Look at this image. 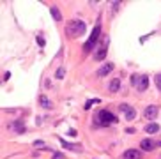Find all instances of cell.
I'll return each mask as SVG.
<instances>
[{"instance_id": "obj_1", "label": "cell", "mask_w": 161, "mask_h": 159, "mask_svg": "<svg viewBox=\"0 0 161 159\" xmlns=\"http://www.w3.org/2000/svg\"><path fill=\"white\" fill-rule=\"evenodd\" d=\"M85 30H87V25H85V21H81V20H73L66 25V35L67 37H74L76 39V37L83 35Z\"/></svg>"}, {"instance_id": "obj_2", "label": "cell", "mask_w": 161, "mask_h": 159, "mask_svg": "<svg viewBox=\"0 0 161 159\" xmlns=\"http://www.w3.org/2000/svg\"><path fill=\"white\" fill-rule=\"evenodd\" d=\"M99 35H101V23H98V25L94 27V30H92L91 37H89V41L83 44V53H85V55H89L92 50H96V48H98L96 44H98V39H99Z\"/></svg>"}, {"instance_id": "obj_3", "label": "cell", "mask_w": 161, "mask_h": 159, "mask_svg": "<svg viewBox=\"0 0 161 159\" xmlns=\"http://www.w3.org/2000/svg\"><path fill=\"white\" fill-rule=\"evenodd\" d=\"M94 118H96V122H98L99 126H110V124H115V122H117V117L113 115L111 111H108V110L98 111Z\"/></svg>"}, {"instance_id": "obj_4", "label": "cell", "mask_w": 161, "mask_h": 159, "mask_svg": "<svg viewBox=\"0 0 161 159\" xmlns=\"http://www.w3.org/2000/svg\"><path fill=\"white\" fill-rule=\"evenodd\" d=\"M108 44H110V37L104 35V37H103V42L96 48V51H94V58H96V60H104V57H106V53H108Z\"/></svg>"}, {"instance_id": "obj_5", "label": "cell", "mask_w": 161, "mask_h": 159, "mask_svg": "<svg viewBox=\"0 0 161 159\" xmlns=\"http://www.w3.org/2000/svg\"><path fill=\"white\" fill-rule=\"evenodd\" d=\"M131 83L138 88V92H145L147 87H149V78H147L145 74H143V76H140V74H133V76H131Z\"/></svg>"}, {"instance_id": "obj_6", "label": "cell", "mask_w": 161, "mask_h": 159, "mask_svg": "<svg viewBox=\"0 0 161 159\" xmlns=\"http://www.w3.org/2000/svg\"><path fill=\"white\" fill-rule=\"evenodd\" d=\"M158 113H159V108L156 104H151V106H147L145 110H143V117L147 118V120H154L156 117H158Z\"/></svg>"}, {"instance_id": "obj_7", "label": "cell", "mask_w": 161, "mask_h": 159, "mask_svg": "<svg viewBox=\"0 0 161 159\" xmlns=\"http://www.w3.org/2000/svg\"><path fill=\"white\" fill-rule=\"evenodd\" d=\"M156 145H158V143H156L154 140H151V138H143L140 141V148L145 150V152H152V150L156 148Z\"/></svg>"}, {"instance_id": "obj_8", "label": "cell", "mask_w": 161, "mask_h": 159, "mask_svg": "<svg viewBox=\"0 0 161 159\" xmlns=\"http://www.w3.org/2000/svg\"><path fill=\"white\" fill-rule=\"evenodd\" d=\"M122 159H142V150H138V148H128L122 154Z\"/></svg>"}, {"instance_id": "obj_9", "label": "cell", "mask_w": 161, "mask_h": 159, "mask_svg": "<svg viewBox=\"0 0 161 159\" xmlns=\"http://www.w3.org/2000/svg\"><path fill=\"white\" fill-rule=\"evenodd\" d=\"M113 71V64H103L99 69H98V76L99 78H104L106 74H110Z\"/></svg>"}, {"instance_id": "obj_10", "label": "cell", "mask_w": 161, "mask_h": 159, "mask_svg": "<svg viewBox=\"0 0 161 159\" xmlns=\"http://www.w3.org/2000/svg\"><path fill=\"white\" fill-rule=\"evenodd\" d=\"M9 127H11V129H14L16 133H20V134L25 133V127H23V122H21V120H14V122H11Z\"/></svg>"}, {"instance_id": "obj_11", "label": "cell", "mask_w": 161, "mask_h": 159, "mask_svg": "<svg viewBox=\"0 0 161 159\" xmlns=\"http://www.w3.org/2000/svg\"><path fill=\"white\" fill-rule=\"evenodd\" d=\"M119 88H121V80L119 78H113L110 81V85H108V90L110 92H119Z\"/></svg>"}, {"instance_id": "obj_12", "label": "cell", "mask_w": 161, "mask_h": 159, "mask_svg": "<svg viewBox=\"0 0 161 159\" xmlns=\"http://www.w3.org/2000/svg\"><path fill=\"white\" fill-rule=\"evenodd\" d=\"M145 133H149V134H156V133H159V126H158L156 122H151V124L145 126Z\"/></svg>"}, {"instance_id": "obj_13", "label": "cell", "mask_w": 161, "mask_h": 159, "mask_svg": "<svg viewBox=\"0 0 161 159\" xmlns=\"http://www.w3.org/2000/svg\"><path fill=\"white\" fill-rule=\"evenodd\" d=\"M39 103H41V106L43 108H46V110H50V108H53V104H51V101L46 97V95L43 94V95H39Z\"/></svg>"}, {"instance_id": "obj_14", "label": "cell", "mask_w": 161, "mask_h": 159, "mask_svg": "<svg viewBox=\"0 0 161 159\" xmlns=\"http://www.w3.org/2000/svg\"><path fill=\"white\" fill-rule=\"evenodd\" d=\"M50 12H51V16H53V20L55 21H62V12L59 11V7H50Z\"/></svg>"}, {"instance_id": "obj_15", "label": "cell", "mask_w": 161, "mask_h": 159, "mask_svg": "<svg viewBox=\"0 0 161 159\" xmlns=\"http://www.w3.org/2000/svg\"><path fill=\"white\" fill-rule=\"evenodd\" d=\"M60 143H62V147L69 148V150H74V152H81V147H80V145H73V143H67L66 140H60Z\"/></svg>"}, {"instance_id": "obj_16", "label": "cell", "mask_w": 161, "mask_h": 159, "mask_svg": "<svg viewBox=\"0 0 161 159\" xmlns=\"http://www.w3.org/2000/svg\"><path fill=\"white\" fill-rule=\"evenodd\" d=\"M124 115H126V118H128V120H133V118L136 117V111H135V108H133V106H129V108L124 111Z\"/></svg>"}, {"instance_id": "obj_17", "label": "cell", "mask_w": 161, "mask_h": 159, "mask_svg": "<svg viewBox=\"0 0 161 159\" xmlns=\"http://www.w3.org/2000/svg\"><path fill=\"white\" fill-rule=\"evenodd\" d=\"M64 74H66V69H64V67H59V69H57V73H55V78H57V80H62V78H64Z\"/></svg>"}, {"instance_id": "obj_18", "label": "cell", "mask_w": 161, "mask_h": 159, "mask_svg": "<svg viewBox=\"0 0 161 159\" xmlns=\"http://www.w3.org/2000/svg\"><path fill=\"white\" fill-rule=\"evenodd\" d=\"M96 103H99V99H89V101L85 103V106H83V108H85V110H91V106L96 104Z\"/></svg>"}, {"instance_id": "obj_19", "label": "cell", "mask_w": 161, "mask_h": 159, "mask_svg": "<svg viewBox=\"0 0 161 159\" xmlns=\"http://www.w3.org/2000/svg\"><path fill=\"white\" fill-rule=\"evenodd\" d=\"M36 39H37V44H39L41 48H44V46H46V41H44V37H41V35H37Z\"/></svg>"}, {"instance_id": "obj_20", "label": "cell", "mask_w": 161, "mask_h": 159, "mask_svg": "<svg viewBox=\"0 0 161 159\" xmlns=\"http://www.w3.org/2000/svg\"><path fill=\"white\" fill-rule=\"evenodd\" d=\"M51 159H64V154L62 152H53V157Z\"/></svg>"}, {"instance_id": "obj_21", "label": "cell", "mask_w": 161, "mask_h": 159, "mask_svg": "<svg viewBox=\"0 0 161 159\" xmlns=\"http://www.w3.org/2000/svg\"><path fill=\"white\" fill-rule=\"evenodd\" d=\"M156 87H158V88L161 90V73L156 76Z\"/></svg>"}, {"instance_id": "obj_22", "label": "cell", "mask_w": 161, "mask_h": 159, "mask_svg": "<svg viewBox=\"0 0 161 159\" xmlns=\"http://www.w3.org/2000/svg\"><path fill=\"white\" fill-rule=\"evenodd\" d=\"M119 5H121V2H113V4H111V11H117Z\"/></svg>"}, {"instance_id": "obj_23", "label": "cell", "mask_w": 161, "mask_h": 159, "mask_svg": "<svg viewBox=\"0 0 161 159\" xmlns=\"http://www.w3.org/2000/svg\"><path fill=\"white\" fill-rule=\"evenodd\" d=\"M34 147H44V143L41 140H37V141H34Z\"/></svg>"}, {"instance_id": "obj_24", "label": "cell", "mask_w": 161, "mask_h": 159, "mask_svg": "<svg viewBox=\"0 0 161 159\" xmlns=\"http://www.w3.org/2000/svg\"><path fill=\"white\" fill-rule=\"evenodd\" d=\"M119 108H121L122 111H126V110H128V108H129V104H126V103H122V104L119 106Z\"/></svg>"}, {"instance_id": "obj_25", "label": "cell", "mask_w": 161, "mask_h": 159, "mask_svg": "<svg viewBox=\"0 0 161 159\" xmlns=\"http://www.w3.org/2000/svg\"><path fill=\"white\" fill-rule=\"evenodd\" d=\"M69 136H73V138L76 136V129H69Z\"/></svg>"}, {"instance_id": "obj_26", "label": "cell", "mask_w": 161, "mask_h": 159, "mask_svg": "<svg viewBox=\"0 0 161 159\" xmlns=\"http://www.w3.org/2000/svg\"><path fill=\"white\" fill-rule=\"evenodd\" d=\"M9 78H11V73H5V74H4V81H7Z\"/></svg>"}]
</instances>
